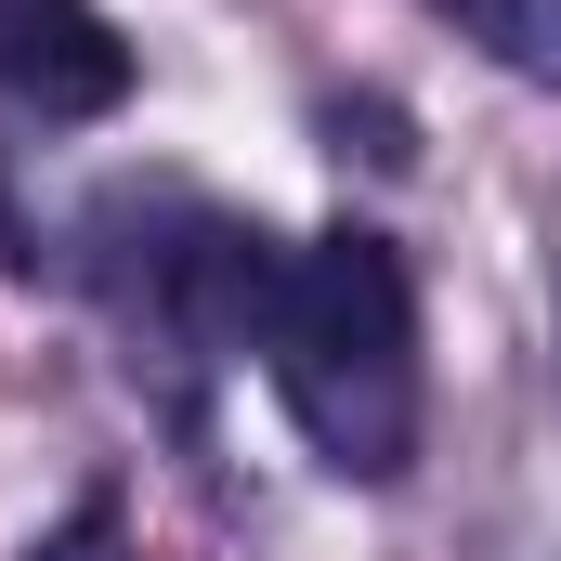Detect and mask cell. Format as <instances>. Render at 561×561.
I'll return each mask as SVG.
<instances>
[{
	"label": "cell",
	"instance_id": "6da1fadb",
	"mask_svg": "<svg viewBox=\"0 0 561 561\" xmlns=\"http://www.w3.org/2000/svg\"><path fill=\"white\" fill-rule=\"evenodd\" d=\"M262 353H275L287 419L340 470H366V483L405 470V444H419V300H405L392 236H366V222L313 236L287 262V313Z\"/></svg>",
	"mask_w": 561,
	"mask_h": 561
},
{
	"label": "cell",
	"instance_id": "7a4b0ae2",
	"mask_svg": "<svg viewBox=\"0 0 561 561\" xmlns=\"http://www.w3.org/2000/svg\"><path fill=\"white\" fill-rule=\"evenodd\" d=\"M0 79L39 118H105L131 92V39L92 0H0Z\"/></svg>",
	"mask_w": 561,
	"mask_h": 561
},
{
	"label": "cell",
	"instance_id": "3957f363",
	"mask_svg": "<svg viewBox=\"0 0 561 561\" xmlns=\"http://www.w3.org/2000/svg\"><path fill=\"white\" fill-rule=\"evenodd\" d=\"M287 262L300 249H275L262 222H196L183 249H170V313L196 327V340H222V353H262L287 313Z\"/></svg>",
	"mask_w": 561,
	"mask_h": 561
},
{
	"label": "cell",
	"instance_id": "277c9868",
	"mask_svg": "<svg viewBox=\"0 0 561 561\" xmlns=\"http://www.w3.org/2000/svg\"><path fill=\"white\" fill-rule=\"evenodd\" d=\"M457 39H483L496 66H523V79H549L561 92V0H431Z\"/></svg>",
	"mask_w": 561,
	"mask_h": 561
},
{
	"label": "cell",
	"instance_id": "5b68a950",
	"mask_svg": "<svg viewBox=\"0 0 561 561\" xmlns=\"http://www.w3.org/2000/svg\"><path fill=\"white\" fill-rule=\"evenodd\" d=\"M26 561H131V549H118V510L92 496L79 523H53V536H39V549H26Z\"/></svg>",
	"mask_w": 561,
	"mask_h": 561
}]
</instances>
